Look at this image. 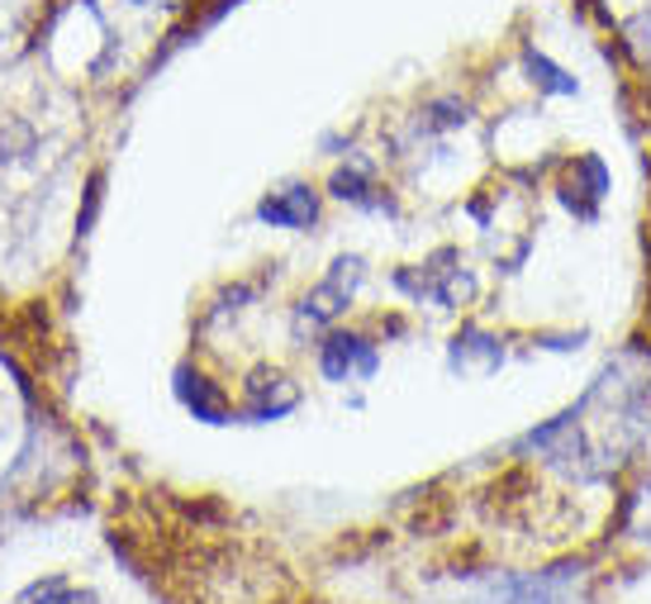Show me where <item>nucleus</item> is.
<instances>
[{
  "label": "nucleus",
  "mask_w": 651,
  "mask_h": 604,
  "mask_svg": "<svg viewBox=\"0 0 651 604\" xmlns=\"http://www.w3.org/2000/svg\"><path fill=\"white\" fill-rule=\"evenodd\" d=\"M262 215L276 219V225H285V219H291V225H305V219H314V200L305 196V190H300L295 200H266Z\"/></svg>",
  "instance_id": "f257e3e1"
}]
</instances>
